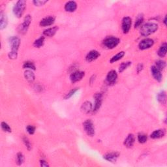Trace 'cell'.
Segmentation results:
<instances>
[{"mask_svg":"<svg viewBox=\"0 0 167 167\" xmlns=\"http://www.w3.org/2000/svg\"><path fill=\"white\" fill-rule=\"evenodd\" d=\"M119 43V39L115 37H109L105 39L103 44L109 49H112L116 48Z\"/></svg>","mask_w":167,"mask_h":167,"instance_id":"3","label":"cell"},{"mask_svg":"<svg viewBox=\"0 0 167 167\" xmlns=\"http://www.w3.org/2000/svg\"><path fill=\"white\" fill-rule=\"evenodd\" d=\"M166 52H167L166 43H163L161 45V46L160 47L159 50L158 51V55L160 56V57L163 58L166 56Z\"/></svg>","mask_w":167,"mask_h":167,"instance_id":"24","label":"cell"},{"mask_svg":"<svg viewBox=\"0 0 167 167\" xmlns=\"http://www.w3.org/2000/svg\"><path fill=\"white\" fill-rule=\"evenodd\" d=\"M23 143H24L25 147L27 148V149L29 150V151L32 150V144H31V142H30L29 138L26 137V136H23Z\"/></svg>","mask_w":167,"mask_h":167,"instance_id":"33","label":"cell"},{"mask_svg":"<svg viewBox=\"0 0 167 167\" xmlns=\"http://www.w3.org/2000/svg\"><path fill=\"white\" fill-rule=\"evenodd\" d=\"M131 23H132V20H131V18L130 17L126 16V17L123 18L121 24V27L123 34H127L129 32L131 27Z\"/></svg>","mask_w":167,"mask_h":167,"instance_id":"7","label":"cell"},{"mask_svg":"<svg viewBox=\"0 0 167 167\" xmlns=\"http://www.w3.org/2000/svg\"><path fill=\"white\" fill-rule=\"evenodd\" d=\"M157 69L159 70H164V68L166 67V63L163 60H158L156 62V66Z\"/></svg>","mask_w":167,"mask_h":167,"instance_id":"27","label":"cell"},{"mask_svg":"<svg viewBox=\"0 0 167 167\" xmlns=\"http://www.w3.org/2000/svg\"><path fill=\"white\" fill-rule=\"evenodd\" d=\"M1 128L4 131H5V132H9V133L11 132V128L9 127V125L7 123H5V122H2Z\"/></svg>","mask_w":167,"mask_h":167,"instance_id":"34","label":"cell"},{"mask_svg":"<svg viewBox=\"0 0 167 167\" xmlns=\"http://www.w3.org/2000/svg\"><path fill=\"white\" fill-rule=\"evenodd\" d=\"M164 135H165V131L164 129H157V130L154 131L150 136L153 139H157V138L163 137Z\"/></svg>","mask_w":167,"mask_h":167,"instance_id":"17","label":"cell"},{"mask_svg":"<svg viewBox=\"0 0 167 167\" xmlns=\"http://www.w3.org/2000/svg\"><path fill=\"white\" fill-rule=\"evenodd\" d=\"M94 98H95V105H94V107L92 110L93 112H95L100 109L103 101V95L102 94L99 93H96L94 96Z\"/></svg>","mask_w":167,"mask_h":167,"instance_id":"9","label":"cell"},{"mask_svg":"<svg viewBox=\"0 0 167 167\" xmlns=\"http://www.w3.org/2000/svg\"><path fill=\"white\" fill-rule=\"evenodd\" d=\"M58 30V27L56 26L50 27L46 30H44L43 34L45 36H47V37H53L54 35L56 34V33L57 32Z\"/></svg>","mask_w":167,"mask_h":167,"instance_id":"21","label":"cell"},{"mask_svg":"<svg viewBox=\"0 0 167 167\" xmlns=\"http://www.w3.org/2000/svg\"><path fill=\"white\" fill-rule=\"evenodd\" d=\"M8 20L7 16L3 13H1V16H0V29L3 30L5 28L7 25Z\"/></svg>","mask_w":167,"mask_h":167,"instance_id":"22","label":"cell"},{"mask_svg":"<svg viewBox=\"0 0 167 167\" xmlns=\"http://www.w3.org/2000/svg\"><path fill=\"white\" fill-rule=\"evenodd\" d=\"M164 24L166 25V16H165V17H164Z\"/></svg>","mask_w":167,"mask_h":167,"instance_id":"40","label":"cell"},{"mask_svg":"<svg viewBox=\"0 0 167 167\" xmlns=\"http://www.w3.org/2000/svg\"><path fill=\"white\" fill-rule=\"evenodd\" d=\"M158 29V25L154 22H148L142 25L140 30V34L143 36H148L156 32Z\"/></svg>","mask_w":167,"mask_h":167,"instance_id":"1","label":"cell"},{"mask_svg":"<svg viewBox=\"0 0 167 167\" xmlns=\"http://www.w3.org/2000/svg\"><path fill=\"white\" fill-rule=\"evenodd\" d=\"M100 56V54L97 50H91L86 56V60L88 62H91L95 60Z\"/></svg>","mask_w":167,"mask_h":167,"instance_id":"15","label":"cell"},{"mask_svg":"<svg viewBox=\"0 0 167 167\" xmlns=\"http://www.w3.org/2000/svg\"><path fill=\"white\" fill-rule=\"evenodd\" d=\"M26 129L27 133H29L30 135H34L35 131V127L33 125H28L26 127Z\"/></svg>","mask_w":167,"mask_h":167,"instance_id":"36","label":"cell"},{"mask_svg":"<svg viewBox=\"0 0 167 167\" xmlns=\"http://www.w3.org/2000/svg\"><path fill=\"white\" fill-rule=\"evenodd\" d=\"M157 100L162 105H166V94L165 91H161L157 95Z\"/></svg>","mask_w":167,"mask_h":167,"instance_id":"23","label":"cell"},{"mask_svg":"<svg viewBox=\"0 0 167 167\" xmlns=\"http://www.w3.org/2000/svg\"><path fill=\"white\" fill-rule=\"evenodd\" d=\"M137 72H140L141 70L143 69V64L142 63H140V64L138 65V67H137Z\"/></svg>","mask_w":167,"mask_h":167,"instance_id":"39","label":"cell"},{"mask_svg":"<svg viewBox=\"0 0 167 167\" xmlns=\"http://www.w3.org/2000/svg\"><path fill=\"white\" fill-rule=\"evenodd\" d=\"M84 76V72L82 71H75L70 74V79L72 82H76L80 81Z\"/></svg>","mask_w":167,"mask_h":167,"instance_id":"10","label":"cell"},{"mask_svg":"<svg viewBox=\"0 0 167 167\" xmlns=\"http://www.w3.org/2000/svg\"><path fill=\"white\" fill-rule=\"evenodd\" d=\"M23 69H30L32 70H35V66L34 63L32 62H26L23 65Z\"/></svg>","mask_w":167,"mask_h":167,"instance_id":"32","label":"cell"},{"mask_svg":"<svg viewBox=\"0 0 167 167\" xmlns=\"http://www.w3.org/2000/svg\"><path fill=\"white\" fill-rule=\"evenodd\" d=\"M104 159H105L107 161L112 162V163H114L116 161L117 159L119 157V154L117 152H110L107 153L105 155H104Z\"/></svg>","mask_w":167,"mask_h":167,"instance_id":"13","label":"cell"},{"mask_svg":"<svg viewBox=\"0 0 167 167\" xmlns=\"http://www.w3.org/2000/svg\"><path fill=\"white\" fill-rule=\"evenodd\" d=\"M131 65V62H123L121 64L119 65V72H122L123 70H125L128 67L130 66Z\"/></svg>","mask_w":167,"mask_h":167,"instance_id":"31","label":"cell"},{"mask_svg":"<svg viewBox=\"0 0 167 167\" xmlns=\"http://www.w3.org/2000/svg\"><path fill=\"white\" fill-rule=\"evenodd\" d=\"M25 7H26V1L25 0H19L15 4L13 8V13L17 18H20L24 13Z\"/></svg>","mask_w":167,"mask_h":167,"instance_id":"2","label":"cell"},{"mask_svg":"<svg viewBox=\"0 0 167 167\" xmlns=\"http://www.w3.org/2000/svg\"><path fill=\"white\" fill-rule=\"evenodd\" d=\"M47 3V1H39V0H35L34 1V3L36 6H42Z\"/></svg>","mask_w":167,"mask_h":167,"instance_id":"37","label":"cell"},{"mask_svg":"<svg viewBox=\"0 0 167 167\" xmlns=\"http://www.w3.org/2000/svg\"><path fill=\"white\" fill-rule=\"evenodd\" d=\"M148 140V136L146 135H145L144 133H140L138 135V142L141 144H144V143L146 142Z\"/></svg>","mask_w":167,"mask_h":167,"instance_id":"28","label":"cell"},{"mask_svg":"<svg viewBox=\"0 0 167 167\" xmlns=\"http://www.w3.org/2000/svg\"><path fill=\"white\" fill-rule=\"evenodd\" d=\"M55 22V18L54 16H47L43 18L40 22V25L42 27H46L52 25Z\"/></svg>","mask_w":167,"mask_h":167,"instance_id":"11","label":"cell"},{"mask_svg":"<svg viewBox=\"0 0 167 167\" xmlns=\"http://www.w3.org/2000/svg\"><path fill=\"white\" fill-rule=\"evenodd\" d=\"M125 55V52L123 51H121L120 52H119L118 54H117L116 55H115L114 56H113V57L111 58V60H110V63H114L117 62V61H118L119 60H121V59Z\"/></svg>","mask_w":167,"mask_h":167,"instance_id":"25","label":"cell"},{"mask_svg":"<svg viewBox=\"0 0 167 167\" xmlns=\"http://www.w3.org/2000/svg\"><path fill=\"white\" fill-rule=\"evenodd\" d=\"M78 88H74V89H72V90H70L69 93H68L66 96L65 97V99H69L72 97V95H74V94L77 91H78Z\"/></svg>","mask_w":167,"mask_h":167,"instance_id":"35","label":"cell"},{"mask_svg":"<svg viewBox=\"0 0 167 167\" xmlns=\"http://www.w3.org/2000/svg\"><path fill=\"white\" fill-rule=\"evenodd\" d=\"M83 127L87 135L89 136H93L95 135V127L93 122L90 119H87L83 123Z\"/></svg>","mask_w":167,"mask_h":167,"instance_id":"4","label":"cell"},{"mask_svg":"<svg viewBox=\"0 0 167 167\" xmlns=\"http://www.w3.org/2000/svg\"><path fill=\"white\" fill-rule=\"evenodd\" d=\"M143 20H144V16L142 15H139L137 18H136L135 23V27H138L140 25L142 24V23L143 22Z\"/></svg>","mask_w":167,"mask_h":167,"instance_id":"30","label":"cell"},{"mask_svg":"<svg viewBox=\"0 0 167 167\" xmlns=\"http://www.w3.org/2000/svg\"><path fill=\"white\" fill-rule=\"evenodd\" d=\"M151 72L154 77V78L158 82H161L163 79V75H162L161 70H159L156 66H152L151 67Z\"/></svg>","mask_w":167,"mask_h":167,"instance_id":"12","label":"cell"},{"mask_svg":"<svg viewBox=\"0 0 167 167\" xmlns=\"http://www.w3.org/2000/svg\"><path fill=\"white\" fill-rule=\"evenodd\" d=\"M23 161H24V157H23V154L20 152L18 153L16 159V162L18 165H21V164L23 163Z\"/></svg>","mask_w":167,"mask_h":167,"instance_id":"29","label":"cell"},{"mask_svg":"<svg viewBox=\"0 0 167 167\" xmlns=\"http://www.w3.org/2000/svg\"><path fill=\"white\" fill-rule=\"evenodd\" d=\"M9 43L11 47V52L18 53V50L20 44V40L17 37H11L9 38Z\"/></svg>","mask_w":167,"mask_h":167,"instance_id":"5","label":"cell"},{"mask_svg":"<svg viewBox=\"0 0 167 167\" xmlns=\"http://www.w3.org/2000/svg\"><path fill=\"white\" fill-rule=\"evenodd\" d=\"M135 142V137L133 134H129L126 138V139L124 141V145L127 148H130L133 147L134 145V143Z\"/></svg>","mask_w":167,"mask_h":167,"instance_id":"16","label":"cell"},{"mask_svg":"<svg viewBox=\"0 0 167 167\" xmlns=\"http://www.w3.org/2000/svg\"><path fill=\"white\" fill-rule=\"evenodd\" d=\"M82 111L86 114H88L92 110V105L90 102L89 101H86L85 103H84L82 105L81 107Z\"/></svg>","mask_w":167,"mask_h":167,"instance_id":"19","label":"cell"},{"mask_svg":"<svg viewBox=\"0 0 167 167\" xmlns=\"http://www.w3.org/2000/svg\"><path fill=\"white\" fill-rule=\"evenodd\" d=\"M24 76L25 78L26 79L27 82H29L30 83H32V82L35 80V74L34 72L30 70H25L24 72Z\"/></svg>","mask_w":167,"mask_h":167,"instance_id":"20","label":"cell"},{"mask_svg":"<svg viewBox=\"0 0 167 167\" xmlns=\"http://www.w3.org/2000/svg\"><path fill=\"white\" fill-rule=\"evenodd\" d=\"M77 8V4L75 1H70L67 2L65 5V10L67 12H74Z\"/></svg>","mask_w":167,"mask_h":167,"instance_id":"18","label":"cell"},{"mask_svg":"<svg viewBox=\"0 0 167 167\" xmlns=\"http://www.w3.org/2000/svg\"><path fill=\"white\" fill-rule=\"evenodd\" d=\"M31 22H32V16L30 15H27L25 16V17L24 18V20H23V23L22 25H20V32L22 33V34H25V33H26Z\"/></svg>","mask_w":167,"mask_h":167,"instance_id":"6","label":"cell"},{"mask_svg":"<svg viewBox=\"0 0 167 167\" xmlns=\"http://www.w3.org/2000/svg\"><path fill=\"white\" fill-rule=\"evenodd\" d=\"M117 78V74L115 70H110L107 76V82L109 84H113L116 82Z\"/></svg>","mask_w":167,"mask_h":167,"instance_id":"14","label":"cell"},{"mask_svg":"<svg viewBox=\"0 0 167 167\" xmlns=\"http://www.w3.org/2000/svg\"><path fill=\"white\" fill-rule=\"evenodd\" d=\"M44 42V37H39L38 39H37L36 41L34 42V45L35 48H40V47L43 46Z\"/></svg>","mask_w":167,"mask_h":167,"instance_id":"26","label":"cell"},{"mask_svg":"<svg viewBox=\"0 0 167 167\" xmlns=\"http://www.w3.org/2000/svg\"><path fill=\"white\" fill-rule=\"evenodd\" d=\"M40 163H41V166H43V167H47V166H49V164H48L46 161H43V160H42V161H40Z\"/></svg>","mask_w":167,"mask_h":167,"instance_id":"38","label":"cell"},{"mask_svg":"<svg viewBox=\"0 0 167 167\" xmlns=\"http://www.w3.org/2000/svg\"><path fill=\"white\" fill-rule=\"evenodd\" d=\"M154 41L152 39H145L140 41L139 43V48L140 50H146V49L150 48L154 45Z\"/></svg>","mask_w":167,"mask_h":167,"instance_id":"8","label":"cell"}]
</instances>
